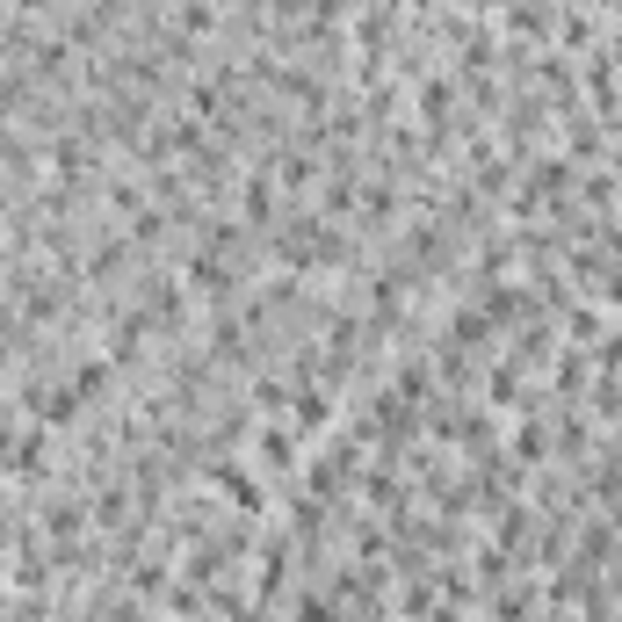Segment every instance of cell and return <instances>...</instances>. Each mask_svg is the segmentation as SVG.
Here are the masks:
<instances>
[{
    "label": "cell",
    "instance_id": "6da1fadb",
    "mask_svg": "<svg viewBox=\"0 0 622 622\" xmlns=\"http://www.w3.org/2000/svg\"><path fill=\"white\" fill-rule=\"evenodd\" d=\"M217 485H225V500L232 507H261V478L254 471H246V463H217V471H210Z\"/></svg>",
    "mask_w": 622,
    "mask_h": 622
},
{
    "label": "cell",
    "instance_id": "7a4b0ae2",
    "mask_svg": "<svg viewBox=\"0 0 622 622\" xmlns=\"http://www.w3.org/2000/svg\"><path fill=\"white\" fill-rule=\"evenodd\" d=\"M246 217H254V225H268V217H275V189H268V181L254 174V181H246V203H239Z\"/></svg>",
    "mask_w": 622,
    "mask_h": 622
}]
</instances>
